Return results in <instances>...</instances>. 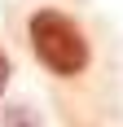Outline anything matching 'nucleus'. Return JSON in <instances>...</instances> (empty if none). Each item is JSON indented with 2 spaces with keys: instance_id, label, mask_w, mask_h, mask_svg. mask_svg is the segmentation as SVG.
I'll return each instance as SVG.
<instances>
[{
  "instance_id": "nucleus-1",
  "label": "nucleus",
  "mask_w": 123,
  "mask_h": 127,
  "mask_svg": "<svg viewBox=\"0 0 123 127\" xmlns=\"http://www.w3.org/2000/svg\"><path fill=\"white\" fill-rule=\"evenodd\" d=\"M31 48H35L40 66H44L49 75H62V79L84 75L88 62H92V48H88L79 22L66 18L62 9H40V13H31Z\"/></svg>"
},
{
  "instance_id": "nucleus-2",
  "label": "nucleus",
  "mask_w": 123,
  "mask_h": 127,
  "mask_svg": "<svg viewBox=\"0 0 123 127\" xmlns=\"http://www.w3.org/2000/svg\"><path fill=\"white\" fill-rule=\"evenodd\" d=\"M4 83H9V57H4V48H0V92H4Z\"/></svg>"
}]
</instances>
